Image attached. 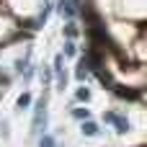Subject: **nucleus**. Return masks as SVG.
<instances>
[{
	"instance_id": "1",
	"label": "nucleus",
	"mask_w": 147,
	"mask_h": 147,
	"mask_svg": "<svg viewBox=\"0 0 147 147\" xmlns=\"http://www.w3.org/2000/svg\"><path fill=\"white\" fill-rule=\"evenodd\" d=\"M44 129H47V98L36 101V109H34V121H31V134H34V137H39Z\"/></svg>"
},
{
	"instance_id": "2",
	"label": "nucleus",
	"mask_w": 147,
	"mask_h": 147,
	"mask_svg": "<svg viewBox=\"0 0 147 147\" xmlns=\"http://www.w3.org/2000/svg\"><path fill=\"white\" fill-rule=\"evenodd\" d=\"M103 121H109V124H114L121 134H127L129 132V121L124 119V116H119V114H114V111H109V114H103Z\"/></svg>"
},
{
	"instance_id": "3",
	"label": "nucleus",
	"mask_w": 147,
	"mask_h": 147,
	"mask_svg": "<svg viewBox=\"0 0 147 147\" xmlns=\"http://www.w3.org/2000/svg\"><path fill=\"white\" fill-rule=\"evenodd\" d=\"M75 10H78V0H59V13H62V16L72 18Z\"/></svg>"
},
{
	"instance_id": "4",
	"label": "nucleus",
	"mask_w": 147,
	"mask_h": 147,
	"mask_svg": "<svg viewBox=\"0 0 147 147\" xmlns=\"http://www.w3.org/2000/svg\"><path fill=\"white\" fill-rule=\"evenodd\" d=\"M88 72H90V62H88V57H83V59L78 62V72H75V78H78V80H85Z\"/></svg>"
},
{
	"instance_id": "5",
	"label": "nucleus",
	"mask_w": 147,
	"mask_h": 147,
	"mask_svg": "<svg viewBox=\"0 0 147 147\" xmlns=\"http://www.w3.org/2000/svg\"><path fill=\"white\" fill-rule=\"evenodd\" d=\"M83 134H85V137H96V134H98V124H93L90 119L83 121Z\"/></svg>"
},
{
	"instance_id": "6",
	"label": "nucleus",
	"mask_w": 147,
	"mask_h": 147,
	"mask_svg": "<svg viewBox=\"0 0 147 147\" xmlns=\"http://www.w3.org/2000/svg\"><path fill=\"white\" fill-rule=\"evenodd\" d=\"M116 96H119V98H140V93H134L132 88H124V85L116 88Z\"/></svg>"
},
{
	"instance_id": "7",
	"label": "nucleus",
	"mask_w": 147,
	"mask_h": 147,
	"mask_svg": "<svg viewBox=\"0 0 147 147\" xmlns=\"http://www.w3.org/2000/svg\"><path fill=\"white\" fill-rule=\"evenodd\" d=\"M72 116L80 119V121H88V119H90V111H88V109H72Z\"/></svg>"
},
{
	"instance_id": "8",
	"label": "nucleus",
	"mask_w": 147,
	"mask_h": 147,
	"mask_svg": "<svg viewBox=\"0 0 147 147\" xmlns=\"http://www.w3.org/2000/svg\"><path fill=\"white\" fill-rule=\"evenodd\" d=\"M65 36H67V39H75V36H78V26H75L72 21L65 26Z\"/></svg>"
},
{
	"instance_id": "9",
	"label": "nucleus",
	"mask_w": 147,
	"mask_h": 147,
	"mask_svg": "<svg viewBox=\"0 0 147 147\" xmlns=\"http://www.w3.org/2000/svg\"><path fill=\"white\" fill-rule=\"evenodd\" d=\"M28 103H31V96H28V93H21V96H18V101H16V106H18V109H26Z\"/></svg>"
},
{
	"instance_id": "10",
	"label": "nucleus",
	"mask_w": 147,
	"mask_h": 147,
	"mask_svg": "<svg viewBox=\"0 0 147 147\" xmlns=\"http://www.w3.org/2000/svg\"><path fill=\"white\" fill-rule=\"evenodd\" d=\"M39 147H57V142H54V137H49V134H44V137L39 140Z\"/></svg>"
},
{
	"instance_id": "11",
	"label": "nucleus",
	"mask_w": 147,
	"mask_h": 147,
	"mask_svg": "<svg viewBox=\"0 0 147 147\" xmlns=\"http://www.w3.org/2000/svg\"><path fill=\"white\" fill-rule=\"evenodd\" d=\"M75 54H78V49H75V44H72V39H70V41L65 44V54H62V57H75Z\"/></svg>"
},
{
	"instance_id": "12",
	"label": "nucleus",
	"mask_w": 147,
	"mask_h": 147,
	"mask_svg": "<svg viewBox=\"0 0 147 147\" xmlns=\"http://www.w3.org/2000/svg\"><path fill=\"white\" fill-rule=\"evenodd\" d=\"M78 98H80V101H90V90H88L85 85H80V88H78Z\"/></svg>"
},
{
	"instance_id": "13",
	"label": "nucleus",
	"mask_w": 147,
	"mask_h": 147,
	"mask_svg": "<svg viewBox=\"0 0 147 147\" xmlns=\"http://www.w3.org/2000/svg\"><path fill=\"white\" fill-rule=\"evenodd\" d=\"M41 80H44V83H49V80H52V72H49V67H44V70H41Z\"/></svg>"
},
{
	"instance_id": "14",
	"label": "nucleus",
	"mask_w": 147,
	"mask_h": 147,
	"mask_svg": "<svg viewBox=\"0 0 147 147\" xmlns=\"http://www.w3.org/2000/svg\"><path fill=\"white\" fill-rule=\"evenodd\" d=\"M0 134H3V137L8 134V124H5V121H0Z\"/></svg>"
}]
</instances>
